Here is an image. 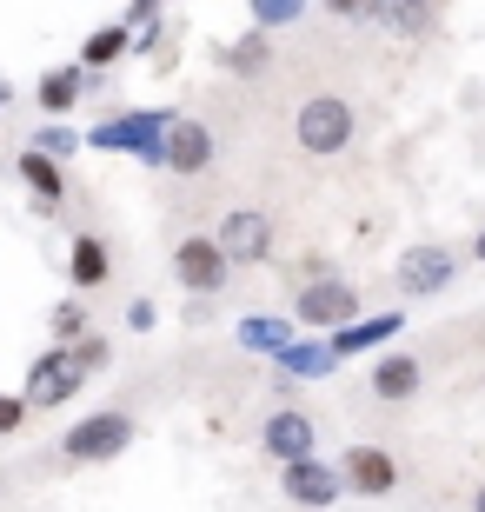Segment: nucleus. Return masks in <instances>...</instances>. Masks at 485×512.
Listing matches in <instances>:
<instances>
[{"label":"nucleus","instance_id":"3","mask_svg":"<svg viewBox=\"0 0 485 512\" xmlns=\"http://www.w3.org/2000/svg\"><path fill=\"white\" fill-rule=\"evenodd\" d=\"M353 133H359L353 100H339V94L299 100V114H293V140H299V153H313V160H333V153L353 147Z\"/></svg>","mask_w":485,"mask_h":512},{"label":"nucleus","instance_id":"5","mask_svg":"<svg viewBox=\"0 0 485 512\" xmlns=\"http://www.w3.org/2000/svg\"><path fill=\"white\" fill-rule=\"evenodd\" d=\"M94 380L87 373V360H80L74 346H47L34 366H27V380H20V393H27V406H40V413H54V406H67V399L80 393V386Z\"/></svg>","mask_w":485,"mask_h":512},{"label":"nucleus","instance_id":"23","mask_svg":"<svg viewBox=\"0 0 485 512\" xmlns=\"http://www.w3.org/2000/svg\"><path fill=\"white\" fill-rule=\"evenodd\" d=\"M47 333H54V346H74V340H87L94 326H87V306H80V293L74 300H60L54 313H47Z\"/></svg>","mask_w":485,"mask_h":512},{"label":"nucleus","instance_id":"7","mask_svg":"<svg viewBox=\"0 0 485 512\" xmlns=\"http://www.w3.org/2000/svg\"><path fill=\"white\" fill-rule=\"evenodd\" d=\"M280 493L293 499V506H306V512H326V506H339L346 499V473L339 466H326V459H293V466H280Z\"/></svg>","mask_w":485,"mask_h":512},{"label":"nucleus","instance_id":"16","mask_svg":"<svg viewBox=\"0 0 485 512\" xmlns=\"http://www.w3.org/2000/svg\"><path fill=\"white\" fill-rule=\"evenodd\" d=\"M113 280V253L100 233H74V247H67V286L74 293H100Z\"/></svg>","mask_w":485,"mask_h":512},{"label":"nucleus","instance_id":"19","mask_svg":"<svg viewBox=\"0 0 485 512\" xmlns=\"http://www.w3.org/2000/svg\"><path fill=\"white\" fill-rule=\"evenodd\" d=\"M87 80H94V67H54V74H40V87H34V100H40V114L47 120H67L80 107V94H87Z\"/></svg>","mask_w":485,"mask_h":512},{"label":"nucleus","instance_id":"2","mask_svg":"<svg viewBox=\"0 0 485 512\" xmlns=\"http://www.w3.org/2000/svg\"><path fill=\"white\" fill-rule=\"evenodd\" d=\"M133 439H140V419L107 406V413H87L60 433V459H67V466H107V459L127 453Z\"/></svg>","mask_w":485,"mask_h":512},{"label":"nucleus","instance_id":"24","mask_svg":"<svg viewBox=\"0 0 485 512\" xmlns=\"http://www.w3.org/2000/svg\"><path fill=\"white\" fill-rule=\"evenodd\" d=\"M246 14H253V27H293V20H306V0H246Z\"/></svg>","mask_w":485,"mask_h":512},{"label":"nucleus","instance_id":"20","mask_svg":"<svg viewBox=\"0 0 485 512\" xmlns=\"http://www.w3.org/2000/svg\"><path fill=\"white\" fill-rule=\"evenodd\" d=\"M333 366H339L333 340H313V333H306V340H293L280 360H273V373H280V380H326Z\"/></svg>","mask_w":485,"mask_h":512},{"label":"nucleus","instance_id":"9","mask_svg":"<svg viewBox=\"0 0 485 512\" xmlns=\"http://www.w3.org/2000/svg\"><path fill=\"white\" fill-rule=\"evenodd\" d=\"M213 240L226 247V260H233V266H260V260H273V220H266L260 207H233V213H220Z\"/></svg>","mask_w":485,"mask_h":512},{"label":"nucleus","instance_id":"26","mask_svg":"<svg viewBox=\"0 0 485 512\" xmlns=\"http://www.w3.org/2000/svg\"><path fill=\"white\" fill-rule=\"evenodd\" d=\"M27 413H34L27 393H0V439H14L20 426H27Z\"/></svg>","mask_w":485,"mask_h":512},{"label":"nucleus","instance_id":"28","mask_svg":"<svg viewBox=\"0 0 485 512\" xmlns=\"http://www.w3.org/2000/svg\"><path fill=\"white\" fill-rule=\"evenodd\" d=\"M127 326L133 333H153V326H160V306L153 300H127Z\"/></svg>","mask_w":485,"mask_h":512},{"label":"nucleus","instance_id":"11","mask_svg":"<svg viewBox=\"0 0 485 512\" xmlns=\"http://www.w3.org/2000/svg\"><path fill=\"white\" fill-rule=\"evenodd\" d=\"M319 433H313V419L299 413V406H280V413H266L260 419V453H273L280 466H293V459H313Z\"/></svg>","mask_w":485,"mask_h":512},{"label":"nucleus","instance_id":"15","mask_svg":"<svg viewBox=\"0 0 485 512\" xmlns=\"http://www.w3.org/2000/svg\"><path fill=\"white\" fill-rule=\"evenodd\" d=\"M14 173H20V187H27V193L40 200V213H54L60 200H67V167H60L54 153H40V147H20Z\"/></svg>","mask_w":485,"mask_h":512},{"label":"nucleus","instance_id":"8","mask_svg":"<svg viewBox=\"0 0 485 512\" xmlns=\"http://www.w3.org/2000/svg\"><path fill=\"white\" fill-rule=\"evenodd\" d=\"M339 473H346V493H359V499H392L399 493V459H392L386 446H366V439H353V446L339 453Z\"/></svg>","mask_w":485,"mask_h":512},{"label":"nucleus","instance_id":"6","mask_svg":"<svg viewBox=\"0 0 485 512\" xmlns=\"http://www.w3.org/2000/svg\"><path fill=\"white\" fill-rule=\"evenodd\" d=\"M173 280L187 286L193 300H213V293L233 286V260H226V247L213 233H187V240L173 247Z\"/></svg>","mask_w":485,"mask_h":512},{"label":"nucleus","instance_id":"25","mask_svg":"<svg viewBox=\"0 0 485 512\" xmlns=\"http://www.w3.org/2000/svg\"><path fill=\"white\" fill-rule=\"evenodd\" d=\"M27 147H40V153H54V160H67V153H74V147H87V140H80L74 127H60V120H47V127H40L34 140H27Z\"/></svg>","mask_w":485,"mask_h":512},{"label":"nucleus","instance_id":"13","mask_svg":"<svg viewBox=\"0 0 485 512\" xmlns=\"http://www.w3.org/2000/svg\"><path fill=\"white\" fill-rule=\"evenodd\" d=\"M366 386H373V399H386V406H406L419 386H426V366L412 360V353H379L373 360V373H366Z\"/></svg>","mask_w":485,"mask_h":512},{"label":"nucleus","instance_id":"31","mask_svg":"<svg viewBox=\"0 0 485 512\" xmlns=\"http://www.w3.org/2000/svg\"><path fill=\"white\" fill-rule=\"evenodd\" d=\"M7 100H14V87H7V80H0V107H7Z\"/></svg>","mask_w":485,"mask_h":512},{"label":"nucleus","instance_id":"29","mask_svg":"<svg viewBox=\"0 0 485 512\" xmlns=\"http://www.w3.org/2000/svg\"><path fill=\"white\" fill-rule=\"evenodd\" d=\"M472 260H479V266H485V227H479V233H472Z\"/></svg>","mask_w":485,"mask_h":512},{"label":"nucleus","instance_id":"10","mask_svg":"<svg viewBox=\"0 0 485 512\" xmlns=\"http://www.w3.org/2000/svg\"><path fill=\"white\" fill-rule=\"evenodd\" d=\"M459 280V253L439 247V240H419V247L399 253V286H406L412 300H432V293H446Z\"/></svg>","mask_w":485,"mask_h":512},{"label":"nucleus","instance_id":"18","mask_svg":"<svg viewBox=\"0 0 485 512\" xmlns=\"http://www.w3.org/2000/svg\"><path fill=\"white\" fill-rule=\"evenodd\" d=\"M213 167V127L206 120H173V140H167V173H206Z\"/></svg>","mask_w":485,"mask_h":512},{"label":"nucleus","instance_id":"17","mask_svg":"<svg viewBox=\"0 0 485 512\" xmlns=\"http://www.w3.org/2000/svg\"><path fill=\"white\" fill-rule=\"evenodd\" d=\"M220 67L233 80H260L266 67H273V40H266V27H253V20H246L233 40H220Z\"/></svg>","mask_w":485,"mask_h":512},{"label":"nucleus","instance_id":"12","mask_svg":"<svg viewBox=\"0 0 485 512\" xmlns=\"http://www.w3.org/2000/svg\"><path fill=\"white\" fill-rule=\"evenodd\" d=\"M399 333H406V313H359L353 326H339V333H326V340H333L339 360H359V353H386Z\"/></svg>","mask_w":485,"mask_h":512},{"label":"nucleus","instance_id":"4","mask_svg":"<svg viewBox=\"0 0 485 512\" xmlns=\"http://www.w3.org/2000/svg\"><path fill=\"white\" fill-rule=\"evenodd\" d=\"M293 320L306 333H339V326L359 320V286L339 280V273H319V280H299L293 293Z\"/></svg>","mask_w":485,"mask_h":512},{"label":"nucleus","instance_id":"21","mask_svg":"<svg viewBox=\"0 0 485 512\" xmlns=\"http://www.w3.org/2000/svg\"><path fill=\"white\" fill-rule=\"evenodd\" d=\"M127 54H133V27L127 20H107V27H94V34L80 40V67H94V74L100 67H120Z\"/></svg>","mask_w":485,"mask_h":512},{"label":"nucleus","instance_id":"14","mask_svg":"<svg viewBox=\"0 0 485 512\" xmlns=\"http://www.w3.org/2000/svg\"><path fill=\"white\" fill-rule=\"evenodd\" d=\"M299 333H306V326H299L293 313H246V320L233 326V340H240L246 353H260V360H280Z\"/></svg>","mask_w":485,"mask_h":512},{"label":"nucleus","instance_id":"27","mask_svg":"<svg viewBox=\"0 0 485 512\" xmlns=\"http://www.w3.org/2000/svg\"><path fill=\"white\" fill-rule=\"evenodd\" d=\"M319 7H326L333 20H353V27L359 20H379V0H319Z\"/></svg>","mask_w":485,"mask_h":512},{"label":"nucleus","instance_id":"30","mask_svg":"<svg viewBox=\"0 0 485 512\" xmlns=\"http://www.w3.org/2000/svg\"><path fill=\"white\" fill-rule=\"evenodd\" d=\"M472 512H485V486H479V493H472Z\"/></svg>","mask_w":485,"mask_h":512},{"label":"nucleus","instance_id":"1","mask_svg":"<svg viewBox=\"0 0 485 512\" xmlns=\"http://www.w3.org/2000/svg\"><path fill=\"white\" fill-rule=\"evenodd\" d=\"M173 107H133V114H113L100 120L94 133H87V147L94 153H127V160H140V167L167 173V140H173Z\"/></svg>","mask_w":485,"mask_h":512},{"label":"nucleus","instance_id":"22","mask_svg":"<svg viewBox=\"0 0 485 512\" xmlns=\"http://www.w3.org/2000/svg\"><path fill=\"white\" fill-rule=\"evenodd\" d=\"M379 27L399 40H419L432 27V0H379Z\"/></svg>","mask_w":485,"mask_h":512}]
</instances>
